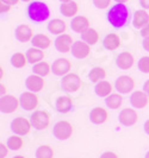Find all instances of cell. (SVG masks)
Segmentation results:
<instances>
[{
	"mask_svg": "<svg viewBox=\"0 0 149 158\" xmlns=\"http://www.w3.org/2000/svg\"><path fill=\"white\" fill-rule=\"evenodd\" d=\"M26 57H28V61L31 64H37L43 61V58H44V51L42 49H39V48L32 47L28 50Z\"/></svg>",
	"mask_w": 149,
	"mask_h": 158,
	"instance_id": "obj_22",
	"label": "cell"
},
{
	"mask_svg": "<svg viewBox=\"0 0 149 158\" xmlns=\"http://www.w3.org/2000/svg\"><path fill=\"white\" fill-rule=\"evenodd\" d=\"M138 69H140L142 73L149 74V57L148 56L142 57L141 60L138 61Z\"/></svg>",
	"mask_w": 149,
	"mask_h": 158,
	"instance_id": "obj_35",
	"label": "cell"
},
{
	"mask_svg": "<svg viewBox=\"0 0 149 158\" xmlns=\"http://www.w3.org/2000/svg\"><path fill=\"white\" fill-rule=\"evenodd\" d=\"M31 126V123L28 119L22 118V117H18V118L13 119V121L11 123V130L17 135H26L30 132Z\"/></svg>",
	"mask_w": 149,
	"mask_h": 158,
	"instance_id": "obj_3",
	"label": "cell"
},
{
	"mask_svg": "<svg viewBox=\"0 0 149 158\" xmlns=\"http://www.w3.org/2000/svg\"><path fill=\"white\" fill-rule=\"evenodd\" d=\"M94 6L99 10H105L110 6L111 0H93Z\"/></svg>",
	"mask_w": 149,
	"mask_h": 158,
	"instance_id": "obj_36",
	"label": "cell"
},
{
	"mask_svg": "<svg viewBox=\"0 0 149 158\" xmlns=\"http://www.w3.org/2000/svg\"><path fill=\"white\" fill-rule=\"evenodd\" d=\"M129 19V10L124 4H116L107 12V20L113 27H123Z\"/></svg>",
	"mask_w": 149,
	"mask_h": 158,
	"instance_id": "obj_1",
	"label": "cell"
},
{
	"mask_svg": "<svg viewBox=\"0 0 149 158\" xmlns=\"http://www.w3.org/2000/svg\"><path fill=\"white\" fill-rule=\"evenodd\" d=\"M134 62H135L134 56L130 52H128V51H124V52L119 54V56L117 57V65L119 67V69H122V70L130 69L134 65Z\"/></svg>",
	"mask_w": 149,
	"mask_h": 158,
	"instance_id": "obj_20",
	"label": "cell"
},
{
	"mask_svg": "<svg viewBox=\"0 0 149 158\" xmlns=\"http://www.w3.org/2000/svg\"><path fill=\"white\" fill-rule=\"evenodd\" d=\"M28 16L33 22L42 23L50 17V11L47 4L41 2V1H33L28 7Z\"/></svg>",
	"mask_w": 149,
	"mask_h": 158,
	"instance_id": "obj_2",
	"label": "cell"
},
{
	"mask_svg": "<svg viewBox=\"0 0 149 158\" xmlns=\"http://www.w3.org/2000/svg\"><path fill=\"white\" fill-rule=\"evenodd\" d=\"M81 85H82L81 79L79 77V75H77V74H67L66 76H63L62 88L66 92L74 93L78 89H80Z\"/></svg>",
	"mask_w": 149,
	"mask_h": 158,
	"instance_id": "obj_5",
	"label": "cell"
},
{
	"mask_svg": "<svg viewBox=\"0 0 149 158\" xmlns=\"http://www.w3.org/2000/svg\"><path fill=\"white\" fill-rule=\"evenodd\" d=\"M16 38L19 42H23V43H26L29 40H32L33 38V32H32V29L29 26V25H19L16 29Z\"/></svg>",
	"mask_w": 149,
	"mask_h": 158,
	"instance_id": "obj_16",
	"label": "cell"
},
{
	"mask_svg": "<svg viewBox=\"0 0 149 158\" xmlns=\"http://www.w3.org/2000/svg\"><path fill=\"white\" fill-rule=\"evenodd\" d=\"M19 101H20V105H22V107H23L24 110L31 111V110L37 107L38 98H37V95L35 94V93H32V92H26V93H23V94L20 95Z\"/></svg>",
	"mask_w": 149,
	"mask_h": 158,
	"instance_id": "obj_11",
	"label": "cell"
},
{
	"mask_svg": "<svg viewBox=\"0 0 149 158\" xmlns=\"http://www.w3.org/2000/svg\"><path fill=\"white\" fill-rule=\"evenodd\" d=\"M143 48H144V50L149 51V37L144 38V40H143Z\"/></svg>",
	"mask_w": 149,
	"mask_h": 158,
	"instance_id": "obj_42",
	"label": "cell"
},
{
	"mask_svg": "<svg viewBox=\"0 0 149 158\" xmlns=\"http://www.w3.org/2000/svg\"><path fill=\"white\" fill-rule=\"evenodd\" d=\"M71 27L74 32L82 33V32L86 31L87 29H90V20L84 16L75 17V18L72 20Z\"/></svg>",
	"mask_w": 149,
	"mask_h": 158,
	"instance_id": "obj_18",
	"label": "cell"
},
{
	"mask_svg": "<svg viewBox=\"0 0 149 158\" xmlns=\"http://www.w3.org/2000/svg\"><path fill=\"white\" fill-rule=\"evenodd\" d=\"M72 68L71 61H68L67 58H57L55 62L53 63L51 71L57 75V76H66L67 74H69V70Z\"/></svg>",
	"mask_w": 149,
	"mask_h": 158,
	"instance_id": "obj_10",
	"label": "cell"
},
{
	"mask_svg": "<svg viewBox=\"0 0 149 158\" xmlns=\"http://www.w3.org/2000/svg\"><path fill=\"white\" fill-rule=\"evenodd\" d=\"M109 118V114H107V111L105 108H102V107H95L91 111V114H90V119L91 121L95 124V125H100V124H104Z\"/></svg>",
	"mask_w": 149,
	"mask_h": 158,
	"instance_id": "obj_17",
	"label": "cell"
},
{
	"mask_svg": "<svg viewBox=\"0 0 149 158\" xmlns=\"http://www.w3.org/2000/svg\"><path fill=\"white\" fill-rule=\"evenodd\" d=\"M1 1L12 6V5H16V4H18V1H19V0H1Z\"/></svg>",
	"mask_w": 149,
	"mask_h": 158,
	"instance_id": "obj_43",
	"label": "cell"
},
{
	"mask_svg": "<svg viewBox=\"0 0 149 158\" xmlns=\"http://www.w3.org/2000/svg\"><path fill=\"white\" fill-rule=\"evenodd\" d=\"M143 92H146V94L149 96V80L144 83V87H143Z\"/></svg>",
	"mask_w": 149,
	"mask_h": 158,
	"instance_id": "obj_44",
	"label": "cell"
},
{
	"mask_svg": "<svg viewBox=\"0 0 149 158\" xmlns=\"http://www.w3.org/2000/svg\"><path fill=\"white\" fill-rule=\"evenodd\" d=\"M81 38L84 42H86L88 45H94L99 40V33L97 32V30L90 27L85 32L81 33Z\"/></svg>",
	"mask_w": 149,
	"mask_h": 158,
	"instance_id": "obj_28",
	"label": "cell"
},
{
	"mask_svg": "<svg viewBox=\"0 0 149 158\" xmlns=\"http://www.w3.org/2000/svg\"><path fill=\"white\" fill-rule=\"evenodd\" d=\"M48 29L54 35H63V32L67 29V25L62 19H53L48 25Z\"/></svg>",
	"mask_w": 149,
	"mask_h": 158,
	"instance_id": "obj_27",
	"label": "cell"
},
{
	"mask_svg": "<svg viewBox=\"0 0 149 158\" xmlns=\"http://www.w3.org/2000/svg\"><path fill=\"white\" fill-rule=\"evenodd\" d=\"M50 71H51V68H50V65H49L47 62H39V63L33 65V73H35L36 75L42 76V77L49 75Z\"/></svg>",
	"mask_w": 149,
	"mask_h": 158,
	"instance_id": "obj_33",
	"label": "cell"
},
{
	"mask_svg": "<svg viewBox=\"0 0 149 158\" xmlns=\"http://www.w3.org/2000/svg\"><path fill=\"white\" fill-rule=\"evenodd\" d=\"M29 61H28V57L22 54V52H16L15 55L12 56L11 58V64L15 67V68H23L26 65Z\"/></svg>",
	"mask_w": 149,
	"mask_h": 158,
	"instance_id": "obj_32",
	"label": "cell"
},
{
	"mask_svg": "<svg viewBox=\"0 0 149 158\" xmlns=\"http://www.w3.org/2000/svg\"><path fill=\"white\" fill-rule=\"evenodd\" d=\"M74 40L72 38V36L63 33L61 36H59L55 40V48L60 51V52H69L73 48Z\"/></svg>",
	"mask_w": 149,
	"mask_h": 158,
	"instance_id": "obj_12",
	"label": "cell"
},
{
	"mask_svg": "<svg viewBox=\"0 0 149 158\" xmlns=\"http://www.w3.org/2000/svg\"><path fill=\"white\" fill-rule=\"evenodd\" d=\"M19 103H20V101L17 99L16 96H13V95H4L0 99V111L2 113H6V114L13 113V112L17 111Z\"/></svg>",
	"mask_w": 149,
	"mask_h": 158,
	"instance_id": "obj_4",
	"label": "cell"
},
{
	"mask_svg": "<svg viewBox=\"0 0 149 158\" xmlns=\"http://www.w3.org/2000/svg\"><path fill=\"white\" fill-rule=\"evenodd\" d=\"M91 52V47L87 44L86 42H74L73 48H72V54L75 58L79 60H82V58H86L87 56L90 55Z\"/></svg>",
	"mask_w": 149,
	"mask_h": 158,
	"instance_id": "obj_13",
	"label": "cell"
},
{
	"mask_svg": "<svg viewBox=\"0 0 149 158\" xmlns=\"http://www.w3.org/2000/svg\"><path fill=\"white\" fill-rule=\"evenodd\" d=\"M56 110L60 113H67L72 110V106H73V99L68 95H64V96H60L57 100H56Z\"/></svg>",
	"mask_w": 149,
	"mask_h": 158,
	"instance_id": "obj_21",
	"label": "cell"
},
{
	"mask_svg": "<svg viewBox=\"0 0 149 158\" xmlns=\"http://www.w3.org/2000/svg\"><path fill=\"white\" fill-rule=\"evenodd\" d=\"M10 8H11V5H8V4H5V2H0V10H1V13H4V12H7L10 11Z\"/></svg>",
	"mask_w": 149,
	"mask_h": 158,
	"instance_id": "obj_39",
	"label": "cell"
},
{
	"mask_svg": "<svg viewBox=\"0 0 149 158\" xmlns=\"http://www.w3.org/2000/svg\"><path fill=\"white\" fill-rule=\"evenodd\" d=\"M23 1H25V2H28V1H31V0H23Z\"/></svg>",
	"mask_w": 149,
	"mask_h": 158,
	"instance_id": "obj_51",
	"label": "cell"
},
{
	"mask_svg": "<svg viewBox=\"0 0 149 158\" xmlns=\"http://www.w3.org/2000/svg\"><path fill=\"white\" fill-rule=\"evenodd\" d=\"M61 13H62L64 17H68V18H72V17H75L77 13L79 12V6L75 1H68V2H63L61 5V8H60Z\"/></svg>",
	"mask_w": 149,
	"mask_h": 158,
	"instance_id": "obj_23",
	"label": "cell"
},
{
	"mask_svg": "<svg viewBox=\"0 0 149 158\" xmlns=\"http://www.w3.org/2000/svg\"><path fill=\"white\" fill-rule=\"evenodd\" d=\"M116 2H118V4H124V2H126L128 0H115Z\"/></svg>",
	"mask_w": 149,
	"mask_h": 158,
	"instance_id": "obj_47",
	"label": "cell"
},
{
	"mask_svg": "<svg viewBox=\"0 0 149 158\" xmlns=\"http://www.w3.org/2000/svg\"><path fill=\"white\" fill-rule=\"evenodd\" d=\"M13 158H25L24 156H15Z\"/></svg>",
	"mask_w": 149,
	"mask_h": 158,
	"instance_id": "obj_48",
	"label": "cell"
},
{
	"mask_svg": "<svg viewBox=\"0 0 149 158\" xmlns=\"http://www.w3.org/2000/svg\"><path fill=\"white\" fill-rule=\"evenodd\" d=\"M8 153V146L4 143H0V158H6Z\"/></svg>",
	"mask_w": 149,
	"mask_h": 158,
	"instance_id": "obj_37",
	"label": "cell"
},
{
	"mask_svg": "<svg viewBox=\"0 0 149 158\" xmlns=\"http://www.w3.org/2000/svg\"><path fill=\"white\" fill-rule=\"evenodd\" d=\"M138 120V114L134 108H124L119 113V123L123 126H134Z\"/></svg>",
	"mask_w": 149,
	"mask_h": 158,
	"instance_id": "obj_8",
	"label": "cell"
},
{
	"mask_svg": "<svg viewBox=\"0 0 149 158\" xmlns=\"http://www.w3.org/2000/svg\"><path fill=\"white\" fill-rule=\"evenodd\" d=\"M104 47L105 49H107V50H110V51H113V50H116L118 48L121 47V38H119V36L116 35V33H110V35H107L106 37H105V40H104Z\"/></svg>",
	"mask_w": 149,
	"mask_h": 158,
	"instance_id": "obj_24",
	"label": "cell"
},
{
	"mask_svg": "<svg viewBox=\"0 0 149 158\" xmlns=\"http://www.w3.org/2000/svg\"><path fill=\"white\" fill-rule=\"evenodd\" d=\"M31 43L35 48H39V49H42V50H44V49H47V48H49L51 45L50 38H49L48 36H46V35H42V33L33 36Z\"/></svg>",
	"mask_w": 149,
	"mask_h": 158,
	"instance_id": "obj_26",
	"label": "cell"
},
{
	"mask_svg": "<svg viewBox=\"0 0 149 158\" xmlns=\"http://www.w3.org/2000/svg\"><path fill=\"white\" fill-rule=\"evenodd\" d=\"M134 26L136 29H143L149 24V13L146 10H138L134 15Z\"/></svg>",
	"mask_w": 149,
	"mask_h": 158,
	"instance_id": "obj_19",
	"label": "cell"
},
{
	"mask_svg": "<svg viewBox=\"0 0 149 158\" xmlns=\"http://www.w3.org/2000/svg\"><path fill=\"white\" fill-rule=\"evenodd\" d=\"M141 35L143 36V37H144V38H147V37H149V24L147 25V26H144V27L142 29Z\"/></svg>",
	"mask_w": 149,
	"mask_h": 158,
	"instance_id": "obj_40",
	"label": "cell"
},
{
	"mask_svg": "<svg viewBox=\"0 0 149 158\" xmlns=\"http://www.w3.org/2000/svg\"><path fill=\"white\" fill-rule=\"evenodd\" d=\"M144 131H146V133L149 135V119L146 121V124H144Z\"/></svg>",
	"mask_w": 149,
	"mask_h": 158,
	"instance_id": "obj_45",
	"label": "cell"
},
{
	"mask_svg": "<svg viewBox=\"0 0 149 158\" xmlns=\"http://www.w3.org/2000/svg\"><path fill=\"white\" fill-rule=\"evenodd\" d=\"M36 158H54V150L48 145H42L36 150Z\"/></svg>",
	"mask_w": 149,
	"mask_h": 158,
	"instance_id": "obj_34",
	"label": "cell"
},
{
	"mask_svg": "<svg viewBox=\"0 0 149 158\" xmlns=\"http://www.w3.org/2000/svg\"><path fill=\"white\" fill-rule=\"evenodd\" d=\"M140 4L144 10H149V0H140Z\"/></svg>",
	"mask_w": 149,
	"mask_h": 158,
	"instance_id": "obj_41",
	"label": "cell"
},
{
	"mask_svg": "<svg viewBox=\"0 0 149 158\" xmlns=\"http://www.w3.org/2000/svg\"><path fill=\"white\" fill-rule=\"evenodd\" d=\"M146 158H149V151L147 152V153H146Z\"/></svg>",
	"mask_w": 149,
	"mask_h": 158,
	"instance_id": "obj_50",
	"label": "cell"
},
{
	"mask_svg": "<svg viewBox=\"0 0 149 158\" xmlns=\"http://www.w3.org/2000/svg\"><path fill=\"white\" fill-rule=\"evenodd\" d=\"M130 102L135 108H144L146 106H148L149 96L146 94V92L137 90V92L133 93L131 98H130Z\"/></svg>",
	"mask_w": 149,
	"mask_h": 158,
	"instance_id": "obj_14",
	"label": "cell"
},
{
	"mask_svg": "<svg viewBox=\"0 0 149 158\" xmlns=\"http://www.w3.org/2000/svg\"><path fill=\"white\" fill-rule=\"evenodd\" d=\"M100 158H119L117 156V153H115V152H111V151H107V152H104Z\"/></svg>",
	"mask_w": 149,
	"mask_h": 158,
	"instance_id": "obj_38",
	"label": "cell"
},
{
	"mask_svg": "<svg viewBox=\"0 0 149 158\" xmlns=\"http://www.w3.org/2000/svg\"><path fill=\"white\" fill-rule=\"evenodd\" d=\"M6 145L8 146V149H10V150L18 151V150H20V149L23 148L24 142H23V139H22L19 135H12V137H10V138H8Z\"/></svg>",
	"mask_w": 149,
	"mask_h": 158,
	"instance_id": "obj_31",
	"label": "cell"
},
{
	"mask_svg": "<svg viewBox=\"0 0 149 158\" xmlns=\"http://www.w3.org/2000/svg\"><path fill=\"white\" fill-rule=\"evenodd\" d=\"M31 124L36 130H44L50 124V115L46 111H37L31 115Z\"/></svg>",
	"mask_w": 149,
	"mask_h": 158,
	"instance_id": "obj_6",
	"label": "cell"
},
{
	"mask_svg": "<svg viewBox=\"0 0 149 158\" xmlns=\"http://www.w3.org/2000/svg\"><path fill=\"white\" fill-rule=\"evenodd\" d=\"M111 92H112V85L109 81L103 80L95 86V94L100 98H107L109 95H111Z\"/></svg>",
	"mask_w": 149,
	"mask_h": 158,
	"instance_id": "obj_25",
	"label": "cell"
},
{
	"mask_svg": "<svg viewBox=\"0 0 149 158\" xmlns=\"http://www.w3.org/2000/svg\"><path fill=\"white\" fill-rule=\"evenodd\" d=\"M73 135V126L68 121H60L54 126V135L59 140H66Z\"/></svg>",
	"mask_w": 149,
	"mask_h": 158,
	"instance_id": "obj_7",
	"label": "cell"
},
{
	"mask_svg": "<svg viewBox=\"0 0 149 158\" xmlns=\"http://www.w3.org/2000/svg\"><path fill=\"white\" fill-rule=\"evenodd\" d=\"M0 88H1V90H0V93H1V96H4V95H6V87L4 86V85H0Z\"/></svg>",
	"mask_w": 149,
	"mask_h": 158,
	"instance_id": "obj_46",
	"label": "cell"
},
{
	"mask_svg": "<svg viewBox=\"0 0 149 158\" xmlns=\"http://www.w3.org/2000/svg\"><path fill=\"white\" fill-rule=\"evenodd\" d=\"M134 88H135V81L130 76L123 75L116 80V89L121 94H128L133 92Z\"/></svg>",
	"mask_w": 149,
	"mask_h": 158,
	"instance_id": "obj_9",
	"label": "cell"
},
{
	"mask_svg": "<svg viewBox=\"0 0 149 158\" xmlns=\"http://www.w3.org/2000/svg\"><path fill=\"white\" fill-rule=\"evenodd\" d=\"M62 2H68V1H72V0H61Z\"/></svg>",
	"mask_w": 149,
	"mask_h": 158,
	"instance_id": "obj_49",
	"label": "cell"
},
{
	"mask_svg": "<svg viewBox=\"0 0 149 158\" xmlns=\"http://www.w3.org/2000/svg\"><path fill=\"white\" fill-rule=\"evenodd\" d=\"M105 102H106V106L109 108H111V110H117V108H119L122 106V103H123V98H122V95L119 94H111L106 98Z\"/></svg>",
	"mask_w": 149,
	"mask_h": 158,
	"instance_id": "obj_29",
	"label": "cell"
},
{
	"mask_svg": "<svg viewBox=\"0 0 149 158\" xmlns=\"http://www.w3.org/2000/svg\"><path fill=\"white\" fill-rule=\"evenodd\" d=\"M44 87V80L42 76L39 75H30L28 79H26V88L32 92V93H37L41 92Z\"/></svg>",
	"mask_w": 149,
	"mask_h": 158,
	"instance_id": "obj_15",
	"label": "cell"
},
{
	"mask_svg": "<svg viewBox=\"0 0 149 158\" xmlns=\"http://www.w3.org/2000/svg\"><path fill=\"white\" fill-rule=\"evenodd\" d=\"M88 77L92 82L98 83V82H100V81H103L106 77V71L104 70L103 68H100V67H95V68H93L92 70L90 71Z\"/></svg>",
	"mask_w": 149,
	"mask_h": 158,
	"instance_id": "obj_30",
	"label": "cell"
}]
</instances>
